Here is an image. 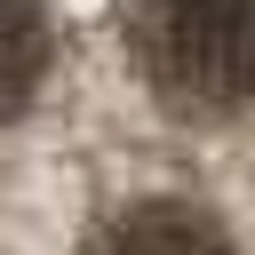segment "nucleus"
Wrapping results in <instances>:
<instances>
[{
  "label": "nucleus",
  "instance_id": "obj_1",
  "mask_svg": "<svg viewBox=\"0 0 255 255\" xmlns=\"http://www.w3.org/2000/svg\"><path fill=\"white\" fill-rule=\"evenodd\" d=\"M128 48L191 112L255 104V0H128Z\"/></svg>",
  "mask_w": 255,
  "mask_h": 255
},
{
  "label": "nucleus",
  "instance_id": "obj_2",
  "mask_svg": "<svg viewBox=\"0 0 255 255\" xmlns=\"http://www.w3.org/2000/svg\"><path fill=\"white\" fill-rule=\"evenodd\" d=\"M104 255H231V239H223L199 207L151 199V207H135V215L112 231V247H104Z\"/></svg>",
  "mask_w": 255,
  "mask_h": 255
},
{
  "label": "nucleus",
  "instance_id": "obj_3",
  "mask_svg": "<svg viewBox=\"0 0 255 255\" xmlns=\"http://www.w3.org/2000/svg\"><path fill=\"white\" fill-rule=\"evenodd\" d=\"M40 64H48V24L32 0H0V120L24 112V96L40 88Z\"/></svg>",
  "mask_w": 255,
  "mask_h": 255
}]
</instances>
